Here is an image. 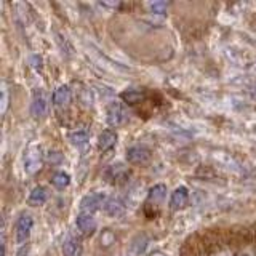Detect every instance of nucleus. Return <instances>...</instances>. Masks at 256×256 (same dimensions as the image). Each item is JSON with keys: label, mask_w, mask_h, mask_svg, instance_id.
I'll use <instances>...</instances> for the list:
<instances>
[{"label": "nucleus", "mask_w": 256, "mask_h": 256, "mask_svg": "<svg viewBox=\"0 0 256 256\" xmlns=\"http://www.w3.org/2000/svg\"><path fill=\"white\" fill-rule=\"evenodd\" d=\"M16 256H29V245H20V248L16 250Z\"/></svg>", "instance_id": "23"}, {"label": "nucleus", "mask_w": 256, "mask_h": 256, "mask_svg": "<svg viewBox=\"0 0 256 256\" xmlns=\"http://www.w3.org/2000/svg\"><path fill=\"white\" fill-rule=\"evenodd\" d=\"M69 142L74 148H85L90 142V132L85 126H80L69 133Z\"/></svg>", "instance_id": "13"}, {"label": "nucleus", "mask_w": 256, "mask_h": 256, "mask_svg": "<svg viewBox=\"0 0 256 256\" xmlns=\"http://www.w3.org/2000/svg\"><path fill=\"white\" fill-rule=\"evenodd\" d=\"M53 104L54 106H66L72 100V90L69 85H60L56 90L53 92Z\"/></svg>", "instance_id": "16"}, {"label": "nucleus", "mask_w": 256, "mask_h": 256, "mask_svg": "<svg viewBox=\"0 0 256 256\" xmlns=\"http://www.w3.org/2000/svg\"><path fill=\"white\" fill-rule=\"evenodd\" d=\"M8 86L5 82H2V114H5L8 109V102H10V94H8Z\"/></svg>", "instance_id": "21"}, {"label": "nucleus", "mask_w": 256, "mask_h": 256, "mask_svg": "<svg viewBox=\"0 0 256 256\" xmlns=\"http://www.w3.org/2000/svg\"><path fill=\"white\" fill-rule=\"evenodd\" d=\"M42 162H44L42 149L38 146H30L26 152V157H24V172L28 174H36L42 168Z\"/></svg>", "instance_id": "4"}, {"label": "nucleus", "mask_w": 256, "mask_h": 256, "mask_svg": "<svg viewBox=\"0 0 256 256\" xmlns=\"http://www.w3.org/2000/svg\"><path fill=\"white\" fill-rule=\"evenodd\" d=\"M152 158V150L142 144H134V146L126 149V160L132 165H144Z\"/></svg>", "instance_id": "5"}, {"label": "nucleus", "mask_w": 256, "mask_h": 256, "mask_svg": "<svg viewBox=\"0 0 256 256\" xmlns=\"http://www.w3.org/2000/svg\"><path fill=\"white\" fill-rule=\"evenodd\" d=\"M214 256H232V253H230L229 250H222V252H220V253H216Z\"/></svg>", "instance_id": "26"}, {"label": "nucleus", "mask_w": 256, "mask_h": 256, "mask_svg": "<svg viewBox=\"0 0 256 256\" xmlns=\"http://www.w3.org/2000/svg\"><path fill=\"white\" fill-rule=\"evenodd\" d=\"M46 160H48V164L58 165V164L62 162V156H61V152H58V150H52V152H48Z\"/></svg>", "instance_id": "22"}, {"label": "nucleus", "mask_w": 256, "mask_h": 256, "mask_svg": "<svg viewBox=\"0 0 256 256\" xmlns=\"http://www.w3.org/2000/svg\"><path fill=\"white\" fill-rule=\"evenodd\" d=\"M150 256H166L165 253H162V252H156V253H152Z\"/></svg>", "instance_id": "27"}, {"label": "nucleus", "mask_w": 256, "mask_h": 256, "mask_svg": "<svg viewBox=\"0 0 256 256\" xmlns=\"http://www.w3.org/2000/svg\"><path fill=\"white\" fill-rule=\"evenodd\" d=\"M128 120H130V112L125 108V104L122 102H109L108 108H106V122L114 126V128H118V126H124L128 124Z\"/></svg>", "instance_id": "1"}, {"label": "nucleus", "mask_w": 256, "mask_h": 256, "mask_svg": "<svg viewBox=\"0 0 256 256\" xmlns=\"http://www.w3.org/2000/svg\"><path fill=\"white\" fill-rule=\"evenodd\" d=\"M122 98L130 104H136L140 100H142V93L138 90H126L122 93Z\"/></svg>", "instance_id": "20"}, {"label": "nucleus", "mask_w": 256, "mask_h": 256, "mask_svg": "<svg viewBox=\"0 0 256 256\" xmlns=\"http://www.w3.org/2000/svg\"><path fill=\"white\" fill-rule=\"evenodd\" d=\"M189 202V189L186 186H178L170 197V206L173 210H180V208L186 206Z\"/></svg>", "instance_id": "12"}, {"label": "nucleus", "mask_w": 256, "mask_h": 256, "mask_svg": "<svg viewBox=\"0 0 256 256\" xmlns=\"http://www.w3.org/2000/svg\"><path fill=\"white\" fill-rule=\"evenodd\" d=\"M52 184L58 190H64L66 188H69V184H70V174L66 172H56L52 178Z\"/></svg>", "instance_id": "17"}, {"label": "nucleus", "mask_w": 256, "mask_h": 256, "mask_svg": "<svg viewBox=\"0 0 256 256\" xmlns=\"http://www.w3.org/2000/svg\"><path fill=\"white\" fill-rule=\"evenodd\" d=\"M30 114L34 118H44L48 114V100L44 90H36L32 94Z\"/></svg>", "instance_id": "6"}, {"label": "nucleus", "mask_w": 256, "mask_h": 256, "mask_svg": "<svg viewBox=\"0 0 256 256\" xmlns=\"http://www.w3.org/2000/svg\"><path fill=\"white\" fill-rule=\"evenodd\" d=\"M238 256H254V253L250 250V248H245V250H242L238 253Z\"/></svg>", "instance_id": "24"}, {"label": "nucleus", "mask_w": 256, "mask_h": 256, "mask_svg": "<svg viewBox=\"0 0 256 256\" xmlns=\"http://www.w3.org/2000/svg\"><path fill=\"white\" fill-rule=\"evenodd\" d=\"M62 254L64 256H82L84 254V245L80 238L76 236H69L62 242Z\"/></svg>", "instance_id": "11"}, {"label": "nucleus", "mask_w": 256, "mask_h": 256, "mask_svg": "<svg viewBox=\"0 0 256 256\" xmlns=\"http://www.w3.org/2000/svg\"><path fill=\"white\" fill-rule=\"evenodd\" d=\"M148 244H149V242H148V238H146V237H142V236L136 237V238L133 240V245H132L133 253H134V254H142L144 252H146Z\"/></svg>", "instance_id": "19"}, {"label": "nucleus", "mask_w": 256, "mask_h": 256, "mask_svg": "<svg viewBox=\"0 0 256 256\" xmlns=\"http://www.w3.org/2000/svg\"><path fill=\"white\" fill-rule=\"evenodd\" d=\"M109 200L108 194L102 190H96V192H90L86 194L82 200H80V210L82 213H88V214H93L94 212L101 210L106 205V202Z\"/></svg>", "instance_id": "3"}, {"label": "nucleus", "mask_w": 256, "mask_h": 256, "mask_svg": "<svg viewBox=\"0 0 256 256\" xmlns=\"http://www.w3.org/2000/svg\"><path fill=\"white\" fill-rule=\"evenodd\" d=\"M0 256H6V246H5V238L2 240V246H0Z\"/></svg>", "instance_id": "25"}, {"label": "nucleus", "mask_w": 256, "mask_h": 256, "mask_svg": "<svg viewBox=\"0 0 256 256\" xmlns=\"http://www.w3.org/2000/svg\"><path fill=\"white\" fill-rule=\"evenodd\" d=\"M149 10L152 14L156 16H160V18H164L168 12V4L164 2V0H158V2H150L149 4Z\"/></svg>", "instance_id": "18"}, {"label": "nucleus", "mask_w": 256, "mask_h": 256, "mask_svg": "<svg viewBox=\"0 0 256 256\" xmlns=\"http://www.w3.org/2000/svg\"><path fill=\"white\" fill-rule=\"evenodd\" d=\"M166 194H168V189L165 184H156V186H152L148 192V202H146L148 206L158 208L165 202Z\"/></svg>", "instance_id": "9"}, {"label": "nucleus", "mask_w": 256, "mask_h": 256, "mask_svg": "<svg viewBox=\"0 0 256 256\" xmlns=\"http://www.w3.org/2000/svg\"><path fill=\"white\" fill-rule=\"evenodd\" d=\"M48 197H50V194H48V189L46 188H44V186H36L34 189L29 192L28 205L29 206H42V205L46 204Z\"/></svg>", "instance_id": "14"}, {"label": "nucleus", "mask_w": 256, "mask_h": 256, "mask_svg": "<svg viewBox=\"0 0 256 256\" xmlns=\"http://www.w3.org/2000/svg\"><path fill=\"white\" fill-rule=\"evenodd\" d=\"M76 226H77L80 234L90 236V234H93V232L96 230V220L93 218V214L80 213L76 218Z\"/></svg>", "instance_id": "10"}, {"label": "nucleus", "mask_w": 256, "mask_h": 256, "mask_svg": "<svg viewBox=\"0 0 256 256\" xmlns=\"http://www.w3.org/2000/svg\"><path fill=\"white\" fill-rule=\"evenodd\" d=\"M104 178H106L108 182H110V184H125L128 181V178H130V172H128V168H125V165L114 164L106 168Z\"/></svg>", "instance_id": "7"}, {"label": "nucleus", "mask_w": 256, "mask_h": 256, "mask_svg": "<svg viewBox=\"0 0 256 256\" xmlns=\"http://www.w3.org/2000/svg\"><path fill=\"white\" fill-rule=\"evenodd\" d=\"M118 136L114 130H104L100 136H98V149L102 152H108L110 149H114V146L117 144Z\"/></svg>", "instance_id": "15"}, {"label": "nucleus", "mask_w": 256, "mask_h": 256, "mask_svg": "<svg viewBox=\"0 0 256 256\" xmlns=\"http://www.w3.org/2000/svg\"><path fill=\"white\" fill-rule=\"evenodd\" d=\"M32 229H34V216L28 212L20 213L14 222V237L18 245H24L29 240Z\"/></svg>", "instance_id": "2"}, {"label": "nucleus", "mask_w": 256, "mask_h": 256, "mask_svg": "<svg viewBox=\"0 0 256 256\" xmlns=\"http://www.w3.org/2000/svg\"><path fill=\"white\" fill-rule=\"evenodd\" d=\"M102 210L109 218H120V216H124L126 212V204L120 197H109Z\"/></svg>", "instance_id": "8"}]
</instances>
